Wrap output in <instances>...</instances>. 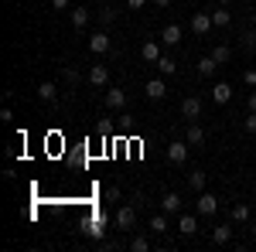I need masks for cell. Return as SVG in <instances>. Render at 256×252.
<instances>
[{
  "label": "cell",
  "instance_id": "cell-28",
  "mask_svg": "<svg viewBox=\"0 0 256 252\" xmlns=\"http://www.w3.org/2000/svg\"><path fill=\"white\" fill-rule=\"evenodd\" d=\"M62 82L65 85H79V68H62Z\"/></svg>",
  "mask_w": 256,
  "mask_h": 252
},
{
  "label": "cell",
  "instance_id": "cell-31",
  "mask_svg": "<svg viewBox=\"0 0 256 252\" xmlns=\"http://www.w3.org/2000/svg\"><path fill=\"white\" fill-rule=\"evenodd\" d=\"M242 82H246L250 89H256V68H246V72H242Z\"/></svg>",
  "mask_w": 256,
  "mask_h": 252
},
{
  "label": "cell",
  "instance_id": "cell-23",
  "mask_svg": "<svg viewBox=\"0 0 256 252\" xmlns=\"http://www.w3.org/2000/svg\"><path fill=\"white\" fill-rule=\"evenodd\" d=\"M212 58H216L218 65H226V61L232 58V48H229V44H216V48H212Z\"/></svg>",
  "mask_w": 256,
  "mask_h": 252
},
{
  "label": "cell",
  "instance_id": "cell-38",
  "mask_svg": "<svg viewBox=\"0 0 256 252\" xmlns=\"http://www.w3.org/2000/svg\"><path fill=\"white\" fill-rule=\"evenodd\" d=\"M154 3H158V7H168V3H171V0H154Z\"/></svg>",
  "mask_w": 256,
  "mask_h": 252
},
{
  "label": "cell",
  "instance_id": "cell-32",
  "mask_svg": "<svg viewBox=\"0 0 256 252\" xmlns=\"http://www.w3.org/2000/svg\"><path fill=\"white\" fill-rule=\"evenodd\" d=\"M242 126H246V133H253V136H256V113H250V116L242 119Z\"/></svg>",
  "mask_w": 256,
  "mask_h": 252
},
{
  "label": "cell",
  "instance_id": "cell-7",
  "mask_svg": "<svg viewBox=\"0 0 256 252\" xmlns=\"http://www.w3.org/2000/svg\"><path fill=\"white\" fill-rule=\"evenodd\" d=\"M181 116L184 119H198L202 116V99L198 96H184L181 99Z\"/></svg>",
  "mask_w": 256,
  "mask_h": 252
},
{
  "label": "cell",
  "instance_id": "cell-22",
  "mask_svg": "<svg viewBox=\"0 0 256 252\" xmlns=\"http://www.w3.org/2000/svg\"><path fill=\"white\" fill-rule=\"evenodd\" d=\"M216 68H218V61L212 58V55H205V58L198 61V75H205V78L212 75V72H216Z\"/></svg>",
  "mask_w": 256,
  "mask_h": 252
},
{
  "label": "cell",
  "instance_id": "cell-1",
  "mask_svg": "<svg viewBox=\"0 0 256 252\" xmlns=\"http://www.w3.org/2000/svg\"><path fill=\"white\" fill-rule=\"evenodd\" d=\"M82 232L89 235V239H99V242H102V235H106V212H96L86 225H82Z\"/></svg>",
  "mask_w": 256,
  "mask_h": 252
},
{
  "label": "cell",
  "instance_id": "cell-35",
  "mask_svg": "<svg viewBox=\"0 0 256 252\" xmlns=\"http://www.w3.org/2000/svg\"><path fill=\"white\" fill-rule=\"evenodd\" d=\"M0 119H4V123H10V119H14V113H10V106H4V109H0Z\"/></svg>",
  "mask_w": 256,
  "mask_h": 252
},
{
  "label": "cell",
  "instance_id": "cell-20",
  "mask_svg": "<svg viewBox=\"0 0 256 252\" xmlns=\"http://www.w3.org/2000/svg\"><path fill=\"white\" fill-rule=\"evenodd\" d=\"M212 24H216V27H229V24H232V14H229L226 7H218V10H212Z\"/></svg>",
  "mask_w": 256,
  "mask_h": 252
},
{
  "label": "cell",
  "instance_id": "cell-6",
  "mask_svg": "<svg viewBox=\"0 0 256 252\" xmlns=\"http://www.w3.org/2000/svg\"><path fill=\"white\" fill-rule=\"evenodd\" d=\"M188 147H192V143H188V140H174V143H168V160H171V164H178V167H181V164H184V160H188Z\"/></svg>",
  "mask_w": 256,
  "mask_h": 252
},
{
  "label": "cell",
  "instance_id": "cell-40",
  "mask_svg": "<svg viewBox=\"0 0 256 252\" xmlns=\"http://www.w3.org/2000/svg\"><path fill=\"white\" fill-rule=\"evenodd\" d=\"M229 3H232V0H218V7H229Z\"/></svg>",
  "mask_w": 256,
  "mask_h": 252
},
{
  "label": "cell",
  "instance_id": "cell-14",
  "mask_svg": "<svg viewBox=\"0 0 256 252\" xmlns=\"http://www.w3.org/2000/svg\"><path fill=\"white\" fill-rule=\"evenodd\" d=\"M229 242H232V225H226V222L216 225L212 229V246H229Z\"/></svg>",
  "mask_w": 256,
  "mask_h": 252
},
{
  "label": "cell",
  "instance_id": "cell-8",
  "mask_svg": "<svg viewBox=\"0 0 256 252\" xmlns=\"http://www.w3.org/2000/svg\"><path fill=\"white\" fill-rule=\"evenodd\" d=\"M181 38H184V31H181V24H168V27L160 31V41H164L168 48H178V44H181Z\"/></svg>",
  "mask_w": 256,
  "mask_h": 252
},
{
  "label": "cell",
  "instance_id": "cell-11",
  "mask_svg": "<svg viewBox=\"0 0 256 252\" xmlns=\"http://www.w3.org/2000/svg\"><path fill=\"white\" fill-rule=\"evenodd\" d=\"M89 82H92L96 89H106V85H110V68H106V65H92V68H89Z\"/></svg>",
  "mask_w": 256,
  "mask_h": 252
},
{
  "label": "cell",
  "instance_id": "cell-3",
  "mask_svg": "<svg viewBox=\"0 0 256 252\" xmlns=\"http://www.w3.org/2000/svg\"><path fill=\"white\" fill-rule=\"evenodd\" d=\"M195 212H198V215H208V218H212V215L218 212V198H216V194H208V191H198Z\"/></svg>",
  "mask_w": 256,
  "mask_h": 252
},
{
  "label": "cell",
  "instance_id": "cell-17",
  "mask_svg": "<svg viewBox=\"0 0 256 252\" xmlns=\"http://www.w3.org/2000/svg\"><path fill=\"white\" fill-rule=\"evenodd\" d=\"M178 229H181V235H195V232H198V218H195V215H184V212H181V218H178Z\"/></svg>",
  "mask_w": 256,
  "mask_h": 252
},
{
  "label": "cell",
  "instance_id": "cell-4",
  "mask_svg": "<svg viewBox=\"0 0 256 252\" xmlns=\"http://www.w3.org/2000/svg\"><path fill=\"white\" fill-rule=\"evenodd\" d=\"M116 229L120 232H134V229H137V212H134L130 205H123L116 212Z\"/></svg>",
  "mask_w": 256,
  "mask_h": 252
},
{
  "label": "cell",
  "instance_id": "cell-39",
  "mask_svg": "<svg viewBox=\"0 0 256 252\" xmlns=\"http://www.w3.org/2000/svg\"><path fill=\"white\" fill-rule=\"evenodd\" d=\"M250 229H253V239H256V218H253V222H250Z\"/></svg>",
  "mask_w": 256,
  "mask_h": 252
},
{
  "label": "cell",
  "instance_id": "cell-36",
  "mask_svg": "<svg viewBox=\"0 0 256 252\" xmlns=\"http://www.w3.org/2000/svg\"><path fill=\"white\" fill-rule=\"evenodd\" d=\"M144 3H147V0H126V7H130V10H140Z\"/></svg>",
  "mask_w": 256,
  "mask_h": 252
},
{
  "label": "cell",
  "instance_id": "cell-41",
  "mask_svg": "<svg viewBox=\"0 0 256 252\" xmlns=\"http://www.w3.org/2000/svg\"><path fill=\"white\" fill-rule=\"evenodd\" d=\"M250 20H253V27H256V10H253V17H250Z\"/></svg>",
  "mask_w": 256,
  "mask_h": 252
},
{
  "label": "cell",
  "instance_id": "cell-10",
  "mask_svg": "<svg viewBox=\"0 0 256 252\" xmlns=\"http://www.w3.org/2000/svg\"><path fill=\"white\" fill-rule=\"evenodd\" d=\"M89 51H92V55H106V51H110V34H106V31H96V34L89 38Z\"/></svg>",
  "mask_w": 256,
  "mask_h": 252
},
{
  "label": "cell",
  "instance_id": "cell-34",
  "mask_svg": "<svg viewBox=\"0 0 256 252\" xmlns=\"http://www.w3.org/2000/svg\"><path fill=\"white\" fill-rule=\"evenodd\" d=\"M68 3H72V0H52V7H55V10H68Z\"/></svg>",
  "mask_w": 256,
  "mask_h": 252
},
{
  "label": "cell",
  "instance_id": "cell-27",
  "mask_svg": "<svg viewBox=\"0 0 256 252\" xmlns=\"http://www.w3.org/2000/svg\"><path fill=\"white\" fill-rule=\"evenodd\" d=\"M126 246H130L134 252H147V249H150V239H147V235H134Z\"/></svg>",
  "mask_w": 256,
  "mask_h": 252
},
{
  "label": "cell",
  "instance_id": "cell-5",
  "mask_svg": "<svg viewBox=\"0 0 256 252\" xmlns=\"http://www.w3.org/2000/svg\"><path fill=\"white\" fill-rule=\"evenodd\" d=\"M212 27H216V24H212V10H198L195 17H192V31H195L198 38H205Z\"/></svg>",
  "mask_w": 256,
  "mask_h": 252
},
{
  "label": "cell",
  "instance_id": "cell-9",
  "mask_svg": "<svg viewBox=\"0 0 256 252\" xmlns=\"http://www.w3.org/2000/svg\"><path fill=\"white\" fill-rule=\"evenodd\" d=\"M160 44H164V41H144V44H140V58L154 65V61L164 55V51H160Z\"/></svg>",
  "mask_w": 256,
  "mask_h": 252
},
{
  "label": "cell",
  "instance_id": "cell-33",
  "mask_svg": "<svg viewBox=\"0 0 256 252\" xmlns=\"http://www.w3.org/2000/svg\"><path fill=\"white\" fill-rule=\"evenodd\" d=\"M106 201H120V188H106Z\"/></svg>",
  "mask_w": 256,
  "mask_h": 252
},
{
  "label": "cell",
  "instance_id": "cell-37",
  "mask_svg": "<svg viewBox=\"0 0 256 252\" xmlns=\"http://www.w3.org/2000/svg\"><path fill=\"white\" fill-rule=\"evenodd\" d=\"M250 113H256V92L250 96Z\"/></svg>",
  "mask_w": 256,
  "mask_h": 252
},
{
  "label": "cell",
  "instance_id": "cell-19",
  "mask_svg": "<svg viewBox=\"0 0 256 252\" xmlns=\"http://www.w3.org/2000/svg\"><path fill=\"white\" fill-rule=\"evenodd\" d=\"M154 65H158V72H160V75H174V72H178V61L171 58V55H160V58L154 61Z\"/></svg>",
  "mask_w": 256,
  "mask_h": 252
},
{
  "label": "cell",
  "instance_id": "cell-21",
  "mask_svg": "<svg viewBox=\"0 0 256 252\" xmlns=\"http://www.w3.org/2000/svg\"><path fill=\"white\" fill-rule=\"evenodd\" d=\"M86 24H89V10H86V7H76V10H72V27L82 31Z\"/></svg>",
  "mask_w": 256,
  "mask_h": 252
},
{
  "label": "cell",
  "instance_id": "cell-12",
  "mask_svg": "<svg viewBox=\"0 0 256 252\" xmlns=\"http://www.w3.org/2000/svg\"><path fill=\"white\" fill-rule=\"evenodd\" d=\"M144 92H147V99H154V102H158V99L168 96V85H164V78H150V82L144 85Z\"/></svg>",
  "mask_w": 256,
  "mask_h": 252
},
{
  "label": "cell",
  "instance_id": "cell-26",
  "mask_svg": "<svg viewBox=\"0 0 256 252\" xmlns=\"http://www.w3.org/2000/svg\"><path fill=\"white\" fill-rule=\"evenodd\" d=\"M232 222H239V225H246V222H250V208H246V205H242V201H239V205H232Z\"/></svg>",
  "mask_w": 256,
  "mask_h": 252
},
{
  "label": "cell",
  "instance_id": "cell-13",
  "mask_svg": "<svg viewBox=\"0 0 256 252\" xmlns=\"http://www.w3.org/2000/svg\"><path fill=\"white\" fill-rule=\"evenodd\" d=\"M229 99H232V85H229V82H216V85H212V102L226 106Z\"/></svg>",
  "mask_w": 256,
  "mask_h": 252
},
{
  "label": "cell",
  "instance_id": "cell-29",
  "mask_svg": "<svg viewBox=\"0 0 256 252\" xmlns=\"http://www.w3.org/2000/svg\"><path fill=\"white\" fill-rule=\"evenodd\" d=\"M99 20H102V27L113 24V20H116V10H113V7H102V10H99Z\"/></svg>",
  "mask_w": 256,
  "mask_h": 252
},
{
  "label": "cell",
  "instance_id": "cell-25",
  "mask_svg": "<svg viewBox=\"0 0 256 252\" xmlns=\"http://www.w3.org/2000/svg\"><path fill=\"white\" fill-rule=\"evenodd\" d=\"M188 188L192 191H205V171H192L188 174Z\"/></svg>",
  "mask_w": 256,
  "mask_h": 252
},
{
  "label": "cell",
  "instance_id": "cell-30",
  "mask_svg": "<svg viewBox=\"0 0 256 252\" xmlns=\"http://www.w3.org/2000/svg\"><path fill=\"white\" fill-rule=\"evenodd\" d=\"M242 48H256V27H253V31H246V34H242Z\"/></svg>",
  "mask_w": 256,
  "mask_h": 252
},
{
  "label": "cell",
  "instance_id": "cell-16",
  "mask_svg": "<svg viewBox=\"0 0 256 252\" xmlns=\"http://www.w3.org/2000/svg\"><path fill=\"white\" fill-rule=\"evenodd\" d=\"M205 130H202V126H198V123H192V126H188V130H184V140H188V143H192V147H202V143H205Z\"/></svg>",
  "mask_w": 256,
  "mask_h": 252
},
{
  "label": "cell",
  "instance_id": "cell-24",
  "mask_svg": "<svg viewBox=\"0 0 256 252\" xmlns=\"http://www.w3.org/2000/svg\"><path fill=\"white\" fill-rule=\"evenodd\" d=\"M147 229H150V232H154V235L168 232V212H164V215H154V218H150V225H147Z\"/></svg>",
  "mask_w": 256,
  "mask_h": 252
},
{
  "label": "cell",
  "instance_id": "cell-15",
  "mask_svg": "<svg viewBox=\"0 0 256 252\" xmlns=\"http://www.w3.org/2000/svg\"><path fill=\"white\" fill-rule=\"evenodd\" d=\"M160 212H168V215L181 212V194H178V191H168L164 198H160Z\"/></svg>",
  "mask_w": 256,
  "mask_h": 252
},
{
  "label": "cell",
  "instance_id": "cell-2",
  "mask_svg": "<svg viewBox=\"0 0 256 252\" xmlns=\"http://www.w3.org/2000/svg\"><path fill=\"white\" fill-rule=\"evenodd\" d=\"M102 106H106V109H123V106H126V92H123L120 85H106Z\"/></svg>",
  "mask_w": 256,
  "mask_h": 252
},
{
  "label": "cell",
  "instance_id": "cell-18",
  "mask_svg": "<svg viewBox=\"0 0 256 252\" xmlns=\"http://www.w3.org/2000/svg\"><path fill=\"white\" fill-rule=\"evenodd\" d=\"M38 99L41 102H55V99H58V85H55V82H41L38 85Z\"/></svg>",
  "mask_w": 256,
  "mask_h": 252
}]
</instances>
